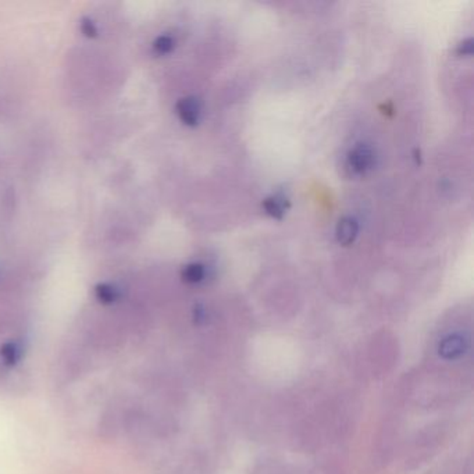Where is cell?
I'll return each mask as SVG.
<instances>
[{"mask_svg": "<svg viewBox=\"0 0 474 474\" xmlns=\"http://www.w3.org/2000/svg\"><path fill=\"white\" fill-rule=\"evenodd\" d=\"M377 165V153L374 146L359 142L349 149L345 158V166L352 176L362 177L369 174Z\"/></svg>", "mask_w": 474, "mask_h": 474, "instance_id": "1", "label": "cell"}, {"mask_svg": "<svg viewBox=\"0 0 474 474\" xmlns=\"http://www.w3.org/2000/svg\"><path fill=\"white\" fill-rule=\"evenodd\" d=\"M177 113L184 124L195 127L202 118V103L195 96L183 98L177 105Z\"/></svg>", "mask_w": 474, "mask_h": 474, "instance_id": "2", "label": "cell"}, {"mask_svg": "<svg viewBox=\"0 0 474 474\" xmlns=\"http://www.w3.org/2000/svg\"><path fill=\"white\" fill-rule=\"evenodd\" d=\"M261 208L268 217L274 220H282L291 208V202L284 192H275L263 199Z\"/></svg>", "mask_w": 474, "mask_h": 474, "instance_id": "3", "label": "cell"}, {"mask_svg": "<svg viewBox=\"0 0 474 474\" xmlns=\"http://www.w3.org/2000/svg\"><path fill=\"white\" fill-rule=\"evenodd\" d=\"M359 222L352 216H345L335 226V239L342 246H351L359 237Z\"/></svg>", "mask_w": 474, "mask_h": 474, "instance_id": "4", "label": "cell"}, {"mask_svg": "<svg viewBox=\"0 0 474 474\" xmlns=\"http://www.w3.org/2000/svg\"><path fill=\"white\" fill-rule=\"evenodd\" d=\"M468 349V339L462 334L447 335L438 346V352L444 359H457L462 356Z\"/></svg>", "mask_w": 474, "mask_h": 474, "instance_id": "5", "label": "cell"}, {"mask_svg": "<svg viewBox=\"0 0 474 474\" xmlns=\"http://www.w3.org/2000/svg\"><path fill=\"white\" fill-rule=\"evenodd\" d=\"M206 266L202 263H190L183 270V278L184 281L190 284H199L206 278Z\"/></svg>", "mask_w": 474, "mask_h": 474, "instance_id": "6", "label": "cell"}, {"mask_svg": "<svg viewBox=\"0 0 474 474\" xmlns=\"http://www.w3.org/2000/svg\"><path fill=\"white\" fill-rule=\"evenodd\" d=\"M0 356L6 365L13 366L21 358V348L15 342H7L0 348Z\"/></svg>", "mask_w": 474, "mask_h": 474, "instance_id": "7", "label": "cell"}, {"mask_svg": "<svg viewBox=\"0 0 474 474\" xmlns=\"http://www.w3.org/2000/svg\"><path fill=\"white\" fill-rule=\"evenodd\" d=\"M474 45L473 38L469 36L466 39H464L458 46H457V54L459 57H471L473 54Z\"/></svg>", "mask_w": 474, "mask_h": 474, "instance_id": "8", "label": "cell"}, {"mask_svg": "<svg viewBox=\"0 0 474 474\" xmlns=\"http://www.w3.org/2000/svg\"><path fill=\"white\" fill-rule=\"evenodd\" d=\"M155 47H156V50H158L159 53L166 54V53H169V52L173 50V47H174V40H173V38L169 36V35L160 36V38L156 40Z\"/></svg>", "mask_w": 474, "mask_h": 474, "instance_id": "9", "label": "cell"}, {"mask_svg": "<svg viewBox=\"0 0 474 474\" xmlns=\"http://www.w3.org/2000/svg\"><path fill=\"white\" fill-rule=\"evenodd\" d=\"M98 296L103 302H112V300H114L116 293H114V291L110 286H105L103 285V286L98 288Z\"/></svg>", "mask_w": 474, "mask_h": 474, "instance_id": "10", "label": "cell"}]
</instances>
